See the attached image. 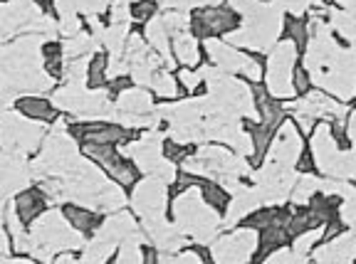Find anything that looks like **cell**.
Segmentation results:
<instances>
[{"instance_id":"cell-1","label":"cell","mask_w":356,"mask_h":264,"mask_svg":"<svg viewBox=\"0 0 356 264\" xmlns=\"http://www.w3.org/2000/svg\"><path fill=\"white\" fill-rule=\"evenodd\" d=\"M238 28V13L230 8H203L193 15V33L198 38L228 35Z\"/></svg>"},{"instance_id":"cell-2","label":"cell","mask_w":356,"mask_h":264,"mask_svg":"<svg viewBox=\"0 0 356 264\" xmlns=\"http://www.w3.org/2000/svg\"><path fill=\"white\" fill-rule=\"evenodd\" d=\"M13 210H15L17 217H20L25 225H30V222H35L40 215L47 210V195H44L40 188L22 190V193L15 198V208H13Z\"/></svg>"},{"instance_id":"cell-3","label":"cell","mask_w":356,"mask_h":264,"mask_svg":"<svg viewBox=\"0 0 356 264\" xmlns=\"http://www.w3.org/2000/svg\"><path fill=\"white\" fill-rule=\"evenodd\" d=\"M173 55L184 67H195L200 62V50L193 35H188L186 30L173 33Z\"/></svg>"},{"instance_id":"cell-4","label":"cell","mask_w":356,"mask_h":264,"mask_svg":"<svg viewBox=\"0 0 356 264\" xmlns=\"http://www.w3.org/2000/svg\"><path fill=\"white\" fill-rule=\"evenodd\" d=\"M67 222L79 232V235H89V232H95L99 227L102 217L95 213V210H87V208H77V205H67L65 213Z\"/></svg>"},{"instance_id":"cell-5","label":"cell","mask_w":356,"mask_h":264,"mask_svg":"<svg viewBox=\"0 0 356 264\" xmlns=\"http://www.w3.org/2000/svg\"><path fill=\"white\" fill-rule=\"evenodd\" d=\"M17 111L25 114L28 119H35V122H52L55 119V106L47 99H42V97H22V99H17Z\"/></svg>"},{"instance_id":"cell-6","label":"cell","mask_w":356,"mask_h":264,"mask_svg":"<svg viewBox=\"0 0 356 264\" xmlns=\"http://www.w3.org/2000/svg\"><path fill=\"white\" fill-rule=\"evenodd\" d=\"M151 87H154V92L159 94V99H176L178 97V79L173 77V74H168V72H154L151 74Z\"/></svg>"},{"instance_id":"cell-7","label":"cell","mask_w":356,"mask_h":264,"mask_svg":"<svg viewBox=\"0 0 356 264\" xmlns=\"http://www.w3.org/2000/svg\"><path fill=\"white\" fill-rule=\"evenodd\" d=\"M106 67H109V55H104V52H99V55L92 57V62H89L87 67V84L89 87H104L106 84Z\"/></svg>"},{"instance_id":"cell-8","label":"cell","mask_w":356,"mask_h":264,"mask_svg":"<svg viewBox=\"0 0 356 264\" xmlns=\"http://www.w3.org/2000/svg\"><path fill=\"white\" fill-rule=\"evenodd\" d=\"M200 195L213 210H225L230 205V195L222 190V185H216V183H200Z\"/></svg>"},{"instance_id":"cell-9","label":"cell","mask_w":356,"mask_h":264,"mask_svg":"<svg viewBox=\"0 0 356 264\" xmlns=\"http://www.w3.org/2000/svg\"><path fill=\"white\" fill-rule=\"evenodd\" d=\"M284 35H287L297 47H305L307 44V25L300 20V17L289 15L287 20H284Z\"/></svg>"},{"instance_id":"cell-10","label":"cell","mask_w":356,"mask_h":264,"mask_svg":"<svg viewBox=\"0 0 356 264\" xmlns=\"http://www.w3.org/2000/svg\"><path fill=\"white\" fill-rule=\"evenodd\" d=\"M156 15V3L154 0H134L131 3V17L139 22H146Z\"/></svg>"}]
</instances>
